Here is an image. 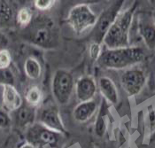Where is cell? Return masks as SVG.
<instances>
[{"label": "cell", "mask_w": 155, "mask_h": 148, "mask_svg": "<svg viewBox=\"0 0 155 148\" xmlns=\"http://www.w3.org/2000/svg\"><path fill=\"white\" fill-rule=\"evenodd\" d=\"M146 83V75L140 68H130L120 76V84L129 96L138 95Z\"/></svg>", "instance_id": "9c48e42d"}, {"label": "cell", "mask_w": 155, "mask_h": 148, "mask_svg": "<svg viewBox=\"0 0 155 148\" xmlns=\"http://www.w3.org/2000/svg\"><path fill=\"white\" fill-rule=\"evenodd\" d=\"M15 18H16V22L18 23V25H20L21 28H25L32 22L34 19L33 12L28 7H22L18 11Z\"/></svg>", "instance_id": "ffe728a7"}, {"label": "cell", "mask_w": 155, "mask_h": 148, "mask_svg": "<svg viewBox=\"0 0 155 148\" xmlns=\"http://www.w3.org/2000/svg\"><path fill=\"white\" fill-rule=\"evenodd\" d=\"M15 76L9 68L0 69V85H14Z\"/></svg>", "instance_id": "44dd1931"}, {"label": "cell", "mask_w": 155, "mask_h": 148, "mask_svg": "<svg viewBox=\"0 0 155 148\" xmlns=\"http://www.w3.org/2000/svg\"><path fill=\"white\" fill-rule=\"evenodd\" d=\"M56 2L54 0H35L34 6L40 12H46L56 5Z\"/></svg>", "instance_id": "d4e9b609"}, {"label": "cell", "mask_w": 155, "mask_h": 148, "mask_svg": "<svg viewBox=\"0 0 155 148\" xmlns=\"http://www.w3.org/2000/svg\"><path fill=\"white\" fill-rule=\"evenodd\" d=\"M148 122H149V128L151 132L153 133L155 130V110L151 109L148 113Z\"/></svg>", "instance_id": "484cf974"}, {"label": "cell", "mask_w": 155, "mask_h": 148, "mask_svg": "<svg viewBox=\"0 0 155 148\" xmlns=\"http://www.w3.org/2000/svg\"><path fill=\"white\" fill-rule=\"evenodd\" d=\"M24 99L28 106L37 108L44 101V91L38 85H30L25 90Z\"/></svg>", "instance_id": "e0dca14e"}, {"label": "cell", "mask_w": 155, "mask_h": 148, "mask_svg": "<svg viewBox=\"0 0 155 148\" xmlns=\"http://www.w3.org/2000/svg\"><path fill=\"white\" fill-rule=\"evenodd\" d=\"M97 91V84L93 76L83 75L76 80L74 92L79 103L93 100L95 99Z\"/></svg>", "instance_id": "30bf717a"}, {"label": "cell", "mask_w": 155, "mask_h": 148, "mask_svg": "<svg viewBox=\"0 0 155 148\" xmlns=\"http://www.w3.org/2000/svg\"><path fill=\"white\" fill-rule=\"evenodd\" d=\"M123 2L124 1L113 2L107 8L100 13V15H98L97 23L92 31V42H97L102 44L106 34L120 12Z\"/></svg>", "instance_id": "52a82bcc"}, {"label": "cell", "mask_w": 155, "mask_h": 148, "mask_svg": "<svg viewBox=\"0 0 155 148\" xmlns=\"http://www.w3.org/2000/svg\"><path fill=\"white\" fill-rule=\"evenodd\" d=\"M13 18V10L11 5L7 1L0 0V27L11 24Z\"/></svg>", "instance_id": "d6986e66"}, {"label": "cell", "mask_w": 155, "mask_h": 148, "mask_svg": "<svg viewBox=\"0 0 155 148\" xmlns=\"http://www.w3.org/2000/svg\"><path fill=\"white\" fill-rule=\"evenodd\" d=\"M12 123V116L10 115V113L5 111L3 107H0V130L10 128Z\"/></svg>", "instance_id": "cb8c5ba5"}, {"label": "cell", "mask_w": 155, "mask_h": 148, "mask_svg": "<svg viewBox=\"0 0 155 148\" xmlns=\"http://www.w3.org/2000/svg\"><path fill=\"white\" fill-rule=\"evenodd\" d=\"M74 78L68 70H56L51 80V92L56 103L60 106L68 104L74 92Z\"/></svg>", "instance_id": "5b68a950"}, {"label": "cell", "mask_w": 155, "mask_h": 148, "mask_svg": "<svg viewBox=\"0 0 155 148\" xmlns=\"http://www.w3.org/2000/svg\"><path fill=\"white\" fill-rule=\"evenodd\" d=\"M12 54L9 50L3 49L0 51V69L9 68L12 64Z\"/></svg>", "instance_id": "7402d4cb"}, {"label": "cell", "mask_w": 155, "mask_h": 148, "mask_svg": "<svg viewBox=\"0 0 155 148\" xmlns=\"http://www.w3.org/2000/svg\"><path fill=\"white\" fill-rule=\"evenodd\" d=\"M144 59L143 48L128 46L117 49H107L102 51L97 64L107 69H124L133 67Z\"/></svg>", "instance_id": "3957f363"}, {"label": "cell", "mask_w": 155, "mask_h": 148, "mask_svg": "<svg viewBox=\"0 0 155 148\" xmlns=\"http://www.w3.org/2000/svg\"><path fill=\"white\" fill-rule=\"evenodd\" d=\"M7 44H8V38L3 32L0 31V51L5 49Z\"/></svg>", "instance_id": "4316f807"}, {"label": "cell", "mask_w": 155, "mask_h": 148, "mask_svg": "<svg viewBox=\"0 0 155 148\" xmlns=\"http://www.w3.org/2000/svg\"><path fill=\"white\" fill-rule=\"evenodd\" d=\"M98 111V104L95 99L86 102H81L76 105L73 110L74 119L79 123L89 122Z\"/></svg>", "instance_id": "4fadbf2b"}, {"label": "cell", "mask_w": 155, "mask_h": 148, "mask_svg": "<svg viewBox=\"0 0 155 148\" xmlns=\"http://www.w3.org/2000/svg\"><path fill=\"white\" fill-rule=\"evenodd\" d=\"M98 15L91 10L86 4H79L73 6L68 12L67 22L73 31L77 34H83L86 30L94 28Z\"/></svg>", "instance_id": "8992f818"}, {"label": "cell", "mask_w": 155, "mask_h": 148, "mask_svg": "<svg viewBox=\"0 0 155 148\" xmlns=\"http://www.w3.org/2000/svg\"><path fill=\"white\" fill-rule=\"evenodd\" d=\"M37 123L56 131L63 136H68V132L64 125L60 109L56 104H49L44 107L36 116Z\"/></svg>", "instance_id": "ba28073f"}, {"label": "cell", "mask_w": 155, "mask_h": 148, "mask_svg": "<svg viewBox=\"0 0 155 148\" xmlns=\"http://www.w3.org/2000/svg\"><path fill=\"white\" fill-rule=\"evenodd\" d=\"M20 148H36L34 146H32V145H30V144H28V143H25V144H23L21 146Z\"/></svg>", "instance_id": "83f0119b"}, {"label": "cell", "mask_w": 155, "mask_h": 148, "mask_svg": "<svg viewBox=\"0 0 155 148\" xmlns=\"http://www.w3.org/2000/svg\"><path fill=\"white\" fill-rule=\"evenodd\" d=\"M23 68L26 76L33 81L38 80L43 74V67L41 63L33 56H29L25 60Z\"/></svg>", "instance_id": "2e32d148"}, {"label": "cell", "mask_w": 155, "mask_h": 148, "mask_svg": "<svg viewBox=\"0 0 155 148\" xmlns=\"http://www.w3.org/2000/svg\"><path fill=\"white\" fill-rule=\"evenodd\" d=\"M97 90L101 96L111 105L119 102V92L114 81L107 76H101L97 81Z\"/></svg>", "instance_id": "5bb4252c"}, {"label": "cell", "mask_w": 155, "mask_h": 148, "mask_svg": "<svg viewBox=\"0 0 155 148\" xmlns=\"http://www.w3.org/2000/svg\"><path fill=\"white\" fill-rule=\"evenodd\" d=\"M107 130V101L103 100L100 108H98L97 116L96 119L94 130L95 134L98 137H103L106 135Z\"/></svg>", "instance_id": "ac0fdd59"}, {"label": "cell", "mask_w": 155, "mask_h": 148, "mask_svg": "<svg viewBox=\"0 0 155 148\" xmlns=\"http://www.w3.org/2000/svg\"><path fill=\"white\" fill-rule=\"evenodd\" d=\"M152 19H153V23L155 25V10L153 12V14H152Z\"/></svg>", "instance_id": "f1b7e54d"}, {"label": "cell", "mask_w": 155, "mask_h": 148, "mask_svg": "<svg viewBox=\"0 0 155 148\" xmlns=\"http://www.w3.org/2000/svg\"><path fill=\"white\" fill-rule=\"evenodd\" d=\"M63 136H65L49 130L37 122L25 130L27 143L36 148H60Z\"/></svg>", "instance_id": "277c9868"}, {"label": "cell", "mask_w": 155, "mask_h": 148, "mask_svg": "<svg viewBox=\"0 0 155 148\" xmlns=\"http://www.w3.org/2000/svg\"><path fill=\"white\" fill-rule=\"evenodd\" d=\"M101 53H102L101 44H98L97 42H91L89 45V56H90V58L94 61H97Z\"/></svg>", "instance_id": "603a6c76"}, {"label": "cell", "mask_w": 155, "mask_h": 148, "mask_svg": "<svg viewBox=\"0 0 155 148\" xmlns=\"http://www.w3.org/2000/svg\"><path fill=\"white\" fill-rule=\"evenodd\" d=\"M1 97L3 108L10 113L19 109L23 104V99L14 85L2 86Z\"/></svg>", "instance_id": "7c38bea8"}, {"label": "cell", "mask_w": 155, "mask_h": 148, "mask_svg": "<svg viewBox=\"0 0 155 148\" xmlns=\"http://www.w3.org/2000/svg\"><path fill=\"white\" fill-rule=\"evenodd\" d=\"M23 38L43 49H54L60 44V31L55 22L46 15H39L24 28Z\"/></svg>", "instance_id": "6da1fadb"}, {"label": "cell", "mask_w": 155, "mask_h": 148, "mask_svg": "<svg viewBox=\"0 0 155 148\" xmlns=\"http://www.w3.org/2000/svg\"><path fill=\"white\" fill-rule=\"evenodd\" d=\"M12 122L15 127L24 131L36 123V108L28 106L27 103L23 102L22 106L16 111L12 113Z\"/></svg>", "instance_id": "8fae6325"}, {"label": "cell", "mask_w": 155, "mask_h": 148, "mask_svg": "<svg viewBox=\"0 0 155 148\" xmlns=\"http://www.w3.org/2000/svg\"><path fill=\"white\" fill-rule=\"evenodd\" d=\"M139 34L143 40L144 44L150 50L155 49V25L149 21H142L138 27Z\"/></svg>", "instance_id": "9a60e30c"}, {"label": "cell", "mask_w": 155, "mask_h": 148, "mask_svg": "<svg viewBox=\"0 0 155 148\" xmlns=\"http://www.w3.org/2000/svg\"><path fill=\"white\" fill-rule=\"evenodd\" d=\"M137 5L138 3L135 1L127 10L118 14L103 39L102 44L106 45L107 49H117L130 46V30Z\"/></svg>", "instance_id": "7a4b0ae2"}]
</instances>
